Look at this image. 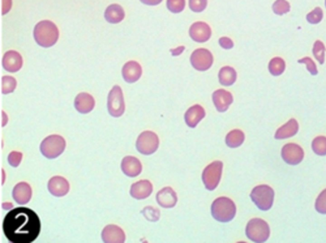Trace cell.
I'll list each match as a JSON object with an SVG mask.
<instances>
[{
	"mask_svg": "<svg viewBox=\"0 0 326 243\" xmlns=\"http://www.w3.org/2000/svg\"><path fill=\"white\" fill-rule=\"evenodd\" d=\"M142 213H144L145 217H146L147 220L151 221H156L159 220V211L158 209H154L152 208V207H147V208L144 209V211H142Z\"/></svg>",
	"mask_w": 326,
	"mask_h": 243,
	"instance_id": "cell-37",
	"label": "cell"
},
{
	"mask_svg": "<svg viewBox=\"0 0 326 243\" xmlns=\"http://www.w3.org/2000/svg\"><path fill=\"white\" fill-rule=\"evenodd\" d=\"M122 75L127 83H136L142 75V67L137 62H128L122 67Z\"/></svg>",
	"mask_w": 326,
	"mask_h": 243,
	"instance_id": "cell-18",
	"label": "cell"
},
{
	"mask_svg": "<svg viewBox=\"0 0 326 243\" xmlns=\"http://www.w3.org/2000/svg\"><path fill=\"white\" fill-rule=\"evenodd\" d=\"M250 196L260 210H270L274 204V190L269 185H262L255 187L251 192Z\"/></svg>",
	"mask_w": 326,
	"mask_h": 243,
	"instance_id": "cell-5",
	"label": "cell"
},
{
	"mask_svg": "<svg viewBox=\"0 0 326 243\" xmlns=\"http://www.w3.org/2000/svg\"><path fill=\"white\" fill-rule=\"evenodd\" d=\"M108 111L112 116L119 117L125 111V102L122 91L119 86H113L108 96Z\"/></svg>",
	"mask_w": 326,
	"mask_h": 243,
	"instance_id": "cell-8",
	"label": "cell"
},
{
	"mask_svg": "<svg viewBox=\"0 0 326 243\" xmlns=\"http://www.w3.org/2000/svg\"><path fill=\"white\" fill-rule=\"evenodd\" d=\"M245 134L240 130L235 129L229 132L226 137L227 146L231 148H236L240 146L245 141Z\"/></svg>",
	"mask_w": 326,
	"mask_h": 243,
	"instance_id": "cell-27",
	"label": "cell"
},
{
	"mask_svg": "<svg viewBox=\"0 0 326 243\" xmlns=\"http://www.w3.org/2000/svg\"><path fill=\"white\" fill-rule=\"evenodd\" d=\"M212 100L217 111L224 112L233 102V97L229 91L219 89L212 94Z\"/></svg>",
	"mask_w": 326,
	"mask_h": 243,
	"instance_id": "cell-13",
	"label": "cell"
},
{
	"mask_svg": "<svg viewBox=\"0 0 326 243\" xmlns=\"http://www.w3.org/2000/svg\"><path fill=\"white\" fill-rule=\"evenodd\" d=\"M315 208L318 213L326 215V189L323 190L316 199Z\"/></svg>",
	"mask_w": 326,
	"mask_h": 243,
	"instance_id": "cell-36",
	"label": "cell"
},
{
	"mask_svg": "<svg viewBox=\"0 0 326 243\" xmlns=\"http://www.w3.org/2000/svg\"><path fill=\"white\" fill-rule=\"evenodd\" d=\"M101 238L106 243H122L125 242V235L119 226L108 225L103 228Z\"/></svg>",
	"mask_w": 326,
	"mask_h": 243,
	"instance_id": "cell-15",
	"label": "cell"
},
{
	"mask_svg": "<svg viewBox=\"0 0 326 243\" xmlns=\"http://www.w3.org/2000/svg\"><path fill=\"white\" fill-rule=\"evenodd\" d=\"M220 84L224 86H231L236 83L237 72L230 66L222 67L218 74Z\"/></svg>",
	"mask_w": 326,
	"mask_h": 243,
	"instance_id": "cell-26",
	"label": "cell"
},
{
	"mask_svg": "<svg viewBox=\"0 0 326 243\" xmlns=\"http://www.w3.org/2000/svg\"><path fill=\"white\" fill-rule=\"evenodd\" d=\"M323 16L322 10L320 7H316L313 11L306 16V20L308 22L313 25L319 23L322 20Z\"/></svg>",
	"mask_w": 326,
	"mask_h": 243,
	"instance_id": "cell-34",
	"label": "cell"
},
{
	"mask_svg": "<svg viewBox=\"0 0 326 243\" xmlns=\"http://www.w3.org/2000/svg\"><path fill=\"white\" fill-rule=\"evenodd\" d=\"M74 103L77 111L82 114H88L95 106V98L88 93H81L77 95Z\"/></svg>",
	"mask_w": 326,
	"mask_h": 243,
	"instance_id": "cell-23",
	"label": "cell"
},
{
	"mask_svg": "<svg viewBox=\"0 0 326 243\" xmlns=\"http://www.w3.org/2000/svg\"><path fill=\"white\" fill-rule=\"evenodd\" d=\"M121 169L127 176L135 177L141 174L142 165L141 161L135 156H127L123 158Z\"/></svg>",
	"mask_w": 326,
	"mask_h": 243,
	"instance_id": "cell-20",
	"label": "cell"
},
{
	"mask_svg": "<svg viewBox=\"0 0 326 243\" xmlns=\"http://www.w3.org/2000/svg\"><path fill=\"white\" fill-rule=\"evenodd\" d=\"M153 192V185L149 180H141L132 185L130 195L135 199L144 200L148 198Z\"/></svg>",
	"mask_w": 326,
	"mask_h": 243,
	"instance_id": "cell-17",
	"label": "cell"
},
{
	"mask_svg": "<svg viewBox=\"0 0 326 243\" xmlns=\"http://www.w3.org/2000/svg\"><path fill=\"white\" fill-rule=\"evenodd\" d=\"M66 141L59 135H51L46 137L41 143L40 150L48 159H54L64 152Z\"/></svg>",
	"mask_w": 326,
	"mask_h": 243,
	"instance_id": "cell-4",
	"label": "cell"
},
{
	"mask_svg": "<svg viewBox=\"0 0 326 243\" xmlns=\"http://www.w3.org/2000/svg\"><path fill=\"white\" fill-rule=\"evenodd\" d=\"M105 18L107 22L112 24H117L125 18L124 9L117 4L110 5L106 9Z\"/></svg>",
	"mask_w": 326,
	"mask_h": 243,
	"instance_id": "cell-25",
	"label": "cell"
},
{
	"mask_svg": "<svg viewBox=\"0 0 326 243\" xmlns=\"http://www.w3.org/2000/svg\"><path fill=\"white\" fill-rule=\"evenodd\" d=\"M206 112L204 108L199 104L192 105L189 108L184 115L186 124L191 129H194L205 117Z\"/></svg>",
	"mask_w": 326,
	"mask_h": 243,
	"instance_id": "cell-22",
	"label": "cell"
},
{
	"mask_svg": "<svg viewBox=\"0 0 326 243\" xmlns=\"http://www.w3.org/2000/svg\"><path fill=\"white\" fill-rule=\"evenodd\" d=\"M311 148L316 155L319 156L326 155V137L318 136L313 139Z\"/></svg>",
	"mask_w": 326,
	"mask_h": 243,
	"instance_id": "cell-29",
	"label": "cell"
},
{
	"mask_svg": "<svg viewBox=\"0 0 326 243\" xmlns=\"http://www.w3.org/2000/svg\"><path fill=\"white\" fill-rule=\"evenodd\" d=\"M185 47L183 46H180L177 48H176V49H171V53H172L173 56H178V55H180L182 53L183 50H184Z\"/></svg>",
	"mask_w": 326,
	"mask_h": 243,
	"instance_id": "cell-43",
	"label": "cell"
},
{
	"mask_svg": "<svg viewBox=\"0 0 326 243\" xmlns=\"http://www.w3.org/2000/svg\"><path fill=\"white\" fill-rule=\"evenodd\" d=\"M2 93L4 95L14 92L17 86V81L13 77L6 76L2 79Z\"/></svg>",
	"mask_w": 326,
	"mask_h": 243,
	"instance_id": "cell-30",
	"label": "cell"
},
{
	"mask_svg": "<svg viewBox=\"0 0 326 243\" xmlns=\"http://www.w3.org/2000/svg\"><path fill=\"white\" fill-rule=\"evenodd\" d=\"M223 163L215 161L205 167L202 174V180L205 188L209 191H213L221 181L223 173Z\"/></svg>",
	"mask_w": 326,
	"mask_h": 243,
	"instance_id": "cell-7",
	"label": "cell"
},
{
	"mask_svg": "<svg viewBox=\"0 0 326 243\" xmlns=\"http://www.w3.org/2000/svg\"><path fill=\"white\" fill-rule=\"evenodd\" d=\"M325 47L324 44L320 40H317L314 43L313 54L315 59L320 64H323L325 61Z\"/></svg>",
	"mask_w": 326,
	"mask_h": 243,
	"instance_id": "cell-31",
	"label": "cell"
},
{
	"mask_svg": "<svg viewBox=\"0 0 326 243\" xmlns=\"http://www.w3.org/2000/svg\"><path fill=\"white\" fill-rule=\"evenodd\" d=\"M186 6L185 0H167L166 7L173 14L182 13Z\"/></svg>",
	"mask_w": 326,
	"mask_h": 243,
	"instance_id": "cell-33",
	"label": "cell"
},
{
	"mask_svg": "<svg viewBox=\"0 0 326 243\" xmlns=\"http://www.w3.org/2000/svg\"><path fill=\"white\" fill-rule=\"evenodd\" d=\"M219 44L224 49H231L234 47L233 41L230 38L223 37L219 38Z\"/></svg>",
	"mask_w": 326,
	"mask_h": 243,
	"instance_id": "cell-40",
	"label": "cell"
},
{
	"mask_svg": "<svg viewBox=\"0 0 326 243\" xmlns=\"http://www.w3.org/2000/svg\"><path fill=\"white\" fill-rule=\"evenodd\" d=\"M299 125L295 119H291L287 124L280 127L275 135V138L278 140L286 139L293 137L298 133Z\"/></svg>",
	"mask_w": 326,
	"mask_h": 243,
	"instance_id": "cell-24",
	"label": "cell"
},
{
	"mask_svg": "<svg viewBox=\"0 0 326 243\" xmlns=\"http://www.w3.org/2000/svg\"><path fill=\"white\" fill-rule=\"evenodd\" d=\"M273 11L279 16L288 13L291 10V6L287 0H276L272 6Z\"/></svg>",
	"mask_w": 326,
	"mask_h": 243,
	"instance_id": "cell-32",
	"label": "cell"
},
{
	"mask_svg": "<svg viewBox=\"0 0 326 243\" xmlns=\"http://www.w3.org/2000/svg\"><path fill=\"white\" fill-rule=\"evenodd\" d=\"M325 7H326V0H325Z\"/></svg>",
	"mask_w": 326,
	"mask_h": 243,
	"instance_id": "cell-44",
	"label": "cell"
},
{
	"mask_svg": "<svg viewBox=\"0 0 326 243\" xmlns=\"http://www.w3.org/2000/svg\"><path fill=\"white\" fill-rule=\"evenodd\" d=\"M163 0H141L142 3L149 6H156L160 4Z\"/></svg>",
	"mask_w": 326,
	"mask_h": 243,
	"instance_id": "cell-42",
	"label": "cell"
},
{
	"mask_svg": "<svg viewBox=\"0 0 326 243\" xmlns=\"http://www.w3.org/2000/svg\"><path fill=\"white\" fill-rule=\"evenodd\" d=\"M34 38L41 47L48 48L53 46L59 37V31L52 21H40L34 28Z\"/></svg>",
	"mask_w": 326,
	"mask_h": 243,
	"instance_id": "cell-2",
	"label": "cell"
},
{
	"mask_svg": "<svg viewBox=\"0 0 326 243\" xmlns=\"http://www.w3.org/2000/svg\"><path fill=\"white\" fill-rule=\"evenodd\" d=\"M2 65L6 71L14 73L18 72L23 67V57L16 50H9L4 54Z\"/></svg>",
	"mask_w": 326,
	"mask_h": 243,
	"instance_id": "cell-14",
	"label": "cell"
},
{
	"mask_svg": "<svg viewBox=\"0 0 326 243\" xmlns=\"http://www.w3.org/2000/svg\"><path fill=\"white\" fill-rule=\"evenodd\" d=\"M299 64H304L306 65V68L311 75L315 76L318 74L317 66L315 62L309 57H305L303 58L298 60Z\"/></svg>",
	"mask_w": 326,
	"mask_h": 243,
	"instance_id": "cell-38",
	"label": "cell"
},
{
	"mask_svg": "<svg viewBox=\"0 0 326 243\" xmlns=\"http://www.w3.org/2000/svg\"><path fill=\"white\" fill-rule=\"evenodd\" d=\"M22 158H23V153L18 151H13L8 156L9 164L13 167H18L21 162Z\"/></svg>",
	"mask_w": 326,
	"mask_h": 243,
	"instance_id": "cell-39",
	"label": "cell"
},
{
	"mask_svg": "<svg viewBox=\"0 0 326 243\" xmlns=\"http://www.w3.org/2000/svg\"><path fill=\"white\" fill-rule=\"evenodd\" d=\"M159 146V137L152 131L142 132L138 137L136 143L137 150L144 155H151L155 153Z\"/></svg>",
	"mask_w": 326,
	"mask_h": 243,
	"instance_id": "cell-9",
	"label": "cell"
},
{
	"mask_svg": "<svg viewBox=\"0 0 326 243\" xmlns=\"http://www.w3.org/2000/svg\"><path fill=\"white\" fill-rule=\"evenodd\" d=\"M208 0H189V9L193 13H200L207 9Z\"/></svg>",
	"mask_w": 326,
	"mask_h": 243,
	"instance_id": "cell-35",
	"label": "cell"
},
{
	"mask_svg": "<svg viewBox=\"0 0 326 243\" xmlns=\"http://www.w3.org/2000/svg\"><path fill=\"white\" fill-rule=\"evenodd\" d=\"M189 33L190 37L194 42L205 43L211 38L212 29L207 23L198 21L190 26Z\"/></svg>",
	"mask_w": 326,
	"mask_h": 243,
	"instance_id": "cell-12",
	"label": "cell"
},
{
	"mask_svg": "<svg viewBox=\"0 0 326 243\" xmlns=\"http://www.w3.org/2000/svg\"><path fill=\"white\" fill-rule=\"evenodd\" d=\"M190 62L193 68L197 71L205 72L213 66V54L209 49L199 48L194 50L190 55Z\"/></svg>",
	"mask_w": 326,
	"mask_h": 243,
	"instance_id": "cell-10",
	"label": "cell"
},
{
	"mask_svg": "<svg viewBox=\"0 0 326 243\" xmlns=\"http://www.w3.org/2000/svg\"><path fill=\"white\" fill-rule=\"evenodd\" d=\"M246 235L255 242H264L270 237V228L267 221L260 218H253L246 227Z\"/></svg>",
	"mask_w": 326,
	"mask_h": 243,
	"instance_id": "cell-6",
	"label": "cell"
},
{
	"mask_svg": "<svg viewBox=\"0 0 326 243\" xmlns=\"http://www.w3.org/2000/svg\"><path fill=\"white\" fill-rule=\"evenodd\" d=\"M285 69H286V63L281 57H274L269 63V72L273 76H281L284 73Z\"/></svg>",
	"mask_w": 326,
	"mask_h": 243,
	"instance_id": "cell-28",
	"label": "cell"
},
{
	"mask_svg": "<svg viewBox=\"0 0 326 243\" xmlns=\"http://www.w3.org/2000/svg\"><path fill=\"white\" fill-rule=\"evenodd\" d=\"M12 7V0H2V14L9 13Z\"/></svg>",
	"mask_w": 326,
	"mask_h": 243,
	"instance_id": "cell-41",
	"label": "cell"
},
{
	"mask_svg": "<svg viewBox=\"0 0 326 243\" xmlns=\"http://www.w3.org/2000/svg\"><path fill=\"white\" fill-rule=\"evenodd\" d=\"M3 230L10 242H33L40 234V218L30 209L23 207L16 208L10 211L5 217Z\"/></svg>",
	"mask_w": 326,
	"mask_h": 243,
	"instance_id": "cell-1",
	"label": "cell"
},
{
	"mask_svg": "<svg viewBox=\"0 0 326 243\" xmlns=\"http://www.w3.org/2000/svg\"><path fill=\"white\" fill-rule=\"evenodd\" d=\"M13 196L14 201L19 205H25L30 201L32 197V189L28 183H19L14 188Z\"/></svg>",
	"mask_w": 326,
	"mask_h": 243,
	"instance_id": "cell-19",
	"label": "cell"
},
{
	"mask_svg": "<svg viewBox=\"0 0 326 243\" xmlns=\"http://www.w3.org/2000/svg\"><path fill=\"white\" fill-rule=\"evenodd\" d=\"M47 187L50 193L57 197L66 196L70 190L69 181L64 177L59 175L50 178L48 182Z\"/></svg>",
	"mask_w": 326,
	"mask_h": 243,
	"instance_id": "cell-16",
	"label": "cell"
},
{
	"mask_svg": "<svg viewBox=\"0 0 326 243\" xmlns=\"http://www.w3.org/2000/svg\"><path fill=\"white\" fill-rule=\"evenodd\" d=\"M281 155L282 159L287 164L296 165L303 161L305 153L298 144L289 143L282 148Z\"/></svg>",
	"mask_w": 326,
	"mask_h": 243,
	"instance_id": "cell-11",
	"label": "cell"
},
{
	"mask_svg": "<svg viewBox=\"0 0 326 243\" xmlns=\"http://www.w3.org/2000/svg\"><path fill=\"white\" fill-rule=\"evenodd\" d=\"M211 212L215 220L220 222H229L235 218L236 207L234 202L228 197H221L212 203Z\"/></svg>",
	"mask_w": 326,
	"mask_h": 243,
	"instance_id": "cell-3",
	"label": "cell"
},
{
	"mask_svg": "<svg viewBox=\"0 0 326 243\" xmlns=\"http://www.w3.org/2000/svg\"><path fill=\"white\" fill-rule=\"evenodd\" d=\"M156 201L159 206L164 208H172L177 203V194L172 188L165 187L156 195Z\"/></svg>",
	"mask_w": 326,
	"mask_h": 243,
	"instance_id": "cell-21",
	"label": "cell"
}]
</instances>
